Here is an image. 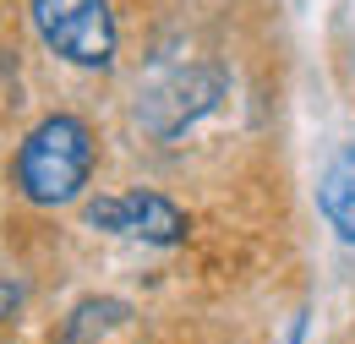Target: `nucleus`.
I'll return each mask as SVG.
<instances>
[{
	"label": "nucleus",
	"instance_id": "nucleus-2",
	"mask_svg": "<svg viewBox=\"0 0 355 344\" xmlns=\"http://www.w3.org/2000/svg\"><path fill=\"white\" fill-rule=\"evenodd\" d=\"M28 17L39 28L49 55H60L66 66L104 71L115 60V11L110 0H28Z\"/></svg>",
	"mask_w": 355,
	"mask_h": 344
},
{
	"label": "nucleus",
	"instance_id": "nucleus-6",
	"mask_svg": "<svg viewBox=\"0 0 355 344\" xmlns=\"http://www.w3.org/2000/svg\"><path fill=\"white\" fill-rule=\"evenodd\" d=\"M290 344H301V328H295V334H290Z\"/></svg>",
	"mask_w": 355,
	"mask_h": 344
},
{
	"label": "nucleus",
	"instance_id": "nucleus-3",
	"mask_svg": "<svg viewBox=\"0 0 355 344\" xmlns=\"http://www.w3.org/2000/svg\"><path fill=\"white\" fill-rule=\"evenodd\" d=\"M88 230L104 235H126V241H148V246H180L186 241V214L159 191H121V197H98L83 208Z\"/></svg>",
	"mask_w": 355,
	"mask_h": 344
},
{
	"label": "nucleus",
	"instance_id": "nucleus-4",
	"mask_svg": "<svg viewBox=\"0 0 355 344\" xmlns=\"http://www.w3.org/2000/svg\"><path fill=\"white\" fill-rule=\"evenodd\" d=\"M317 208L334 224V235H339L345 246H355V142H345V148L328 159L322 186H317Z\"/></svg>",
	"mask_w": 355,
	"mask_h": 344
},
{
	"label": "nucleus",
	"instance_id": "nucleus-5",
	"mask_svg": "<svg viewBox=\"0 0 355 344\" xmlns=\"http://www.w3.org/2000/svg\"><path fill=\"white\" fill-rule=\"evenodd\" d=\"M11 311H17V290H11V284H0V317H11Z\"/></svg>",
	"mask_w": 355,
	"mask_h": 344
},
{
	"label": "nucleus",
	"instance_id": "nucleus-1",
	"mask_svg": "<svg viewBox=\"0 0 355 344\" xmlns=\"http://www.w3.org/2000/svg\"><path fill=\"white\" fill-rule=\"evenodd\" d=\"M93 175V131L77 115H49L22 137L17 159H11V180L33 208H66L83 197Z\"/></svg>",
	"mask_w": 355,
	"mask_h": 344
}]
</instances>
